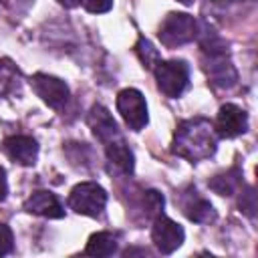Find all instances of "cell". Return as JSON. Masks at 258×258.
<instances>
[{
    "label": "cell",
    "mask_w": 258,
    "mask_h": 258,
    "mask_svg": "<svg viewBox=\"0 0 258 258\" xmlns=\"http://www.w3.org/2000/svg\"><path fill=\"white\" fill-rule=\"evenodd\" d=\"M216 141H218V135L214 125L204 117H196L177 125L171 149L175 155L187 161H202L214 155Z\"/></svg>",
    "instance_id": "6da1fadb"
},
{
    "label": "cell",
    "mask_w": 258,
    "mask_h": 258,
    "mask_svg": "<svg viewBox=\"0 0 258 258\" xmlns=\"http://www.w3.org/2000/svg\"><path fill=\"white\" fill-rule=\"evenodd\" d=\"M228 46L216 36V34H208L202 40V50L206 54L204 58V69L208 73V79L212 85H216L218 89H230L236 85L238 81V73L228 56Z\"/></svg>",
    "instance_id": "7a4b0ae2"
},
{
    "label": "cell",
    "mask_w": 258,
    "mask_h": 258,
    "mask_svg": "<svg viewBox=\"0 0 258 258\" xmlns=\"http://www.w3.org/2000/svg\"><path fill=\"white\" fill-rule=\"evenodd\" d=\"M198 34V22L191 14L185 12H171L163 18L159 26V40L167 48H175L187 44Z\"/></svg>",
    "instance_id": "3957f363"
},
{
    "label": "cell",
    "mask_w": 258,
    "mask_h": 258,
    "mask_svg": "<svg viewBox=\"0 0 258 258\" xmlns=\"http://www.w3.org/2000/svg\"><path fill=\"white\" fill-rule=\"evenodd\" d=\"M155 81L159 91L169 97L177 99L189 83V67L183 60H159L155 64Z\"/></svg>",
    "instance_id": "277c9868"
},
{
    "label": "cell",
    "mask_w": 258,
    "mask_h": 258,
    "mask_svg": "<svg viewBox=\"0 0 258 258\" xmlns=\"http://www.w3.org/2000/svg\"><path fill=\"white\" fill-rule=\"evenodd\" d=\"M69 206L77 214L97 218L103 214V210L107 206V191L95 181H83L73 187V191L69 196Z\"/></svg>",
    "instance_id": "5b68a950"
},
{
    "label": "cell",
    "mask_w": 258,
    "mask_h": 258,
    "mask_svg": "<svg viewBox=\"0 0 258 258\" xmlns=\"http://www.w3.org/2000/svg\"><path fill=\"white\" fill-rule=\"evenodd\" d=\"M117 111L133 131H141L147 125V103L137 89H123L117 95Z\"/></svg>",
    "instance_id": "8992f818"
},
{
    "label": "cell",
    "mask_w": 258,
    "mask_h": 258,
    "mask_svg": "<svg viewBox=\"0 0 258 258\" xmlns=\"http://www.w3.org/2000/svg\"><path fill=\"white\" fill-rule=\"evenodd\" d=\"M183 228L179 224H175L173 220L165 218V216H157L151 228V240L155 244V248L161 254H171L173 250H177L183 242Z\"/></svg>",
    "instance_id": "52a82bcc"
},
{
    "label": "cell",
    "mask_w": 258,
    "mask_h": 258,
    "mask_svg": "<svg viewBox=\"0 0 258 258\" xmlns=\"http://www.w3.org/2000/svg\"><path fill=\"white\" fill-rule=\"evenodd\" d=\"M216 135L232 139L242 135L248 129V115L242 107L234 105V103H226L220 107L218 117H216Z\"/></svg>",
    "instance_id": "ba28073f"
},
{
    "label": "cell",
    "mask_w": 258,
    "mask_h": 258,
    "mask_svg": "<svg viewBox=\"0 0 258 258\" xmlns=\"http://www.w3.org/2000/svg\"><path fill=\"white\" fill-rule=\"evenodd\" d=\"M30 83H32L36 95L48 107H52V109H60L69 101V87H67V83L56 79V77H52V75L38 73V75H34L30 79Z\"/></svg>",
    "instance_id": "9c48e42d"
},
{
    "label": "cell",
    "mask_w": 258,
    "mask_h": 258,
    "mask_svg": "<svg viewBox=\"0 0 258 258\" xmlns=\"http://www.w3.org/2000/svg\"><path fill=\"white\" fill-rule=\"evenodd\" d=\"M2 149H4V153L12 161H16L20 165H34L36 163V157H38V145L28 135H12V137H6L4 143H2Z\"/></svg>",
    "instance_id": "30bf717a"
},
{
    "label": "cell",
    "mask_w": 258,
    "mask_h": 258,
    "mask_svg": "<svg viewBox=\"0 0 258 258\" xmlns=\"http://www.w3.org/2000/svg\"><path fill=\"white\" fill-rule=\"evenodd\" d=\"M87 121H89V127L93 129V133H95V137H97L99 141L109 143V141H113V139L119 137L117 123H115V119L111 117V113H109L103 105H95V107L91 109Z\"/></svg>",
    "instance_id": "8fae6325"
},
{
    "label": "cell",
    "mask_w": 258,
    "mask_h": 258,
    "mask_svg": "<svg viewBox=\"0 0 258 258\" xmlns=\"http://www.w3.org/2000/svg\"><path fill=\"white\" fill-rule=\"evenodd\" d=\"M24 210L28 214L34 216H42V218H62L64 210L60 206V202L56 200L54 194L50 191H34L26 202H24Z\"/></svg>",
    "instance_id": "7c38bea8"
},
{
    "label": "cell",
    "mask_w": 258,
    "mask_h": 258,
    "mask_svg": "<svg viewBox=\"0 0 258 258\" xmlns=\"http://www.w3.org/2000/svg\"><path fill=\"white\" fill-rule=\"evenodd\" d=\"M107 159L119 171H123V173H131L133 171V161H135L133 151L123 143L121 137H117V139H113V141L107 143Z\"/></svg>",
    "instance_id": "4fadbf2b"
},
{
    "label": "cell",
    "mask_w": 258,
    "mask_h": 258,
    "mask_svg": "<svg viewBox=\"0 0 258 258\" xmlns=\"http://www.w3.org/2000/svg\"><path fill=\"white\" fill-rule=\"evenodd\" d=\"M183 212H185V216H187L191 222H198V224H210V222L216 220V210H214V206H212L208 200L196 196V191H194V196H189V200L183 204Z\"/></svg>",
    "instance_id": "5bb4252c"
},
{
    "label": "cell",
    "mask_w": 258,
    "mask_h": 258,
    "mask_svg": "<svg viewBox=\"0 0 258 258\" xmlns=\"http://www.w3.org/2000/svg\"><path fill=\"white\" fill-rule=\"evenodd\" d=\"M117 252V238L111 232H97L89 238L85 254L89 256H113Z\"/></svg>",
    "instance_id": "9a60e30c"
},
{
    "label": "cell",
    "mask_w": 258,
    "mask_h": 258,
    "mask_svg": "<svg viewBox=\"0 0 258 258\" xmlns=\"http://www.w3.org/2000/svg\"><path fill=\"white\" fill-rule=\"evenodd\" d=\"M240 177H242L240 169H238V167H232V169H228L226 173H220V175L212 177L208 185H210L216 194H220V196H232V194L238 189V185H240Z\"/></svg>",
    "instance_id": "2e32d148"
},
{
    "label": "cell",
    "mask_w": 258,
    "mask_h": 258,
    "mask_svg": "<svg viewBox=\"0 0 258 258\" xmlns=\"http://www.w3.org/2000/svg\"><path fill=\"white\" fill-rule=\"evenodd\" d=\"M135 50H137V54L145 67L155 69V64L159 62V52H157V48H153V44L147 38H139L135 44Z\"/></svg>",
    "instance_id": "e0dca14e"
},
{
    "label": "cell",
    "mask_w": 258,
    "mask_h": 258,
    "mask_svg": "<svg viewBox=\"0 0 258 258\" xmlns=\"http://www.w3.org/2000/svg\"><path fill=\"white\" fill-rule=\"evenodd\" d=\"M163 204H165V200H163V196L159 194V191H155V189H149V191H145V196H143V212H145V216L147 218H157L159 214H161V210H163Z\"/></svg>",
    "instance_id": "ac0fdd59"
},
{
    "label": "cell",
    "mask_w": 258,
    "mask_h": 258,
    "mask_svg": "<svg viewBox=\"0 0 258 258\" xmlns=\"http://www.w3.org/2000/svg\"><path fill=\"white\" fill-rule=\"evenodd\" d=\"M16 79H18V71L8 60H0V97H4L14 87Z\"/></svg>",
    "instance_id": "d6986e66"
},
{
    "label": "cell",
    "mask_w": 258,
    "mask_h": 258,
    "mask_svg": "<svg viewBox=\"0 0 258 258\" xmlns=\"http://www.w3.org/2000/svg\"><path fill=\"white\" fill-rule=\"evenodd\" d=\"M238 206H240V212H244L246 216L254 218V210H256V194H254L252 187H246V189H244V194L240 196Z\"/></svg>",
    "instance_id": "ffe728a7"
},
{
    "label": "cell",
    "mask_w": 258,
    "mask_h": 258,
    "mask_svg": "<svg viewBox=\"0 0 258 258\" xmlns=\"http://www.w3.org/2000/svg\"><path fill=\"white\" fill-rule=\"evenodd\" d=\"M12 248H14V236H12V230H10L6 224H0V256L10 254Z\"/></svg>",
    "instance_id": "44dd1931"
},
{
    "label": "cell",
    "mask_w": 258,
    "mask_h": 258,
    "mask_svg": "<svg viewBox=\"0 0 258 258\" xmlns=\"http://www.w3.org/2000/svg\"><path fill=\"white\" fill-rule=\"evenodd\" d=\"M81 4H83L89 12H93V14H101V12L111 10L113 0H81Z\"/></svg>",
    "instance_id": "7402d4cb"
},
{
    "label": "cell",
    "mask_w": 258,
    "mask_h": 258,
    "mask_svg": "<svg viewBox=\"0 0 258 258\" xmlns=\"http://www.w3.org/2000/svg\"><path fill=\"white\" fill-rule=\"evenodd\" d=\"M6 194H8V181H6V171H4V167H0V202L6 198Z\"/></svg>",
    "instance_id": "603a6c76"
},
{
    "label": "cell",
    "mask_w": 258,
    "mask_h": 258,
    "mask_svg": "<svg viewBox=\"0 0 258 258\" xmlns=\"http://www.w3.org/2000/svg\"><path fill=\"white\" fill-rule=\"evenodd\" d=\"M60 6H64V8H75V6H79L81 4V0H56Z\"/></svg>",
    "instance_id": "cb8c5ba5"
},
{
    "label": "cell",
    "mask_w": 258,
    "mask_h": 258,
    "mask_svg": "<svg viewBox=\"0 0 258 258\" xmlns=\"http://www.w3.org/2000/svg\"><path fill=\"white\" fill-rule=\"evenodd\" d=\"M177 2H181V4H191L194 0H177Z\"/></svg>",
    "instance_id": "d4e9b609"
}]
</instances>
